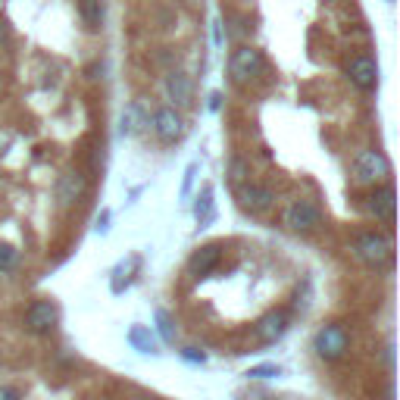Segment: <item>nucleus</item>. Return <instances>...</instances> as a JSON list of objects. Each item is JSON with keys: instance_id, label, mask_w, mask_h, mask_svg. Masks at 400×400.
<instances>
[{"instance_id": "nucleus-1", "label": "nucleus", "mask_w": 400, "mask_h": 400, "mask_svg": "<svg viewBox=\"0 0 400 400\" xmlns=\"http://www.w3.org/2000/svg\"><path fill=\"white\" fill-rule=\"evenodd\" d=\"M313 350H316L319 359H325V363H338V359H344L348 357V350H350L348 329H344L341 322L322 325V329L313 335Z\"/></svg>"}, {"instance_id": "nucleus-2", "label": "nucleus", "mask_w": 400, "mask_h": 400, "mask_svg": "<svg viewBox=\"0 0 400 400\" xmlns=\"http://www.w3.org/2000/svg\"><path fill=\"white\" fill-rule=\"evenodd\" d=\"M391 250H394V244H391L388 231H363V235L353 241V257L363 259L366 266H382L391 259Z\"/></svg>"}, {"instance_id": "nucleus-3", "label": "nucleus", "mask_w": 400, "mask_h": 400, "mask_svg": "<svg viewBox=\"0 0 400 400\" xmlns=\"http://www.w3.org/2000/svg\"><path fill=\"white\" fill-rule=\"evenodd\" d=\"M353 176H357L359 185H372L376 188V185H382L391 176V166L382 150H359L353 157Z\"/></svg>"}, {"instance_id": "nucleus-4", "label": "nucleus", "mask_w": 400, "mask_h": 400, "mask_svg": "<svg viewBox=\"0 0 400 400\" xmlns=\"http://www.w3.org/2000/svg\"><path fill=\"white\" fill-rule=\"evenodd\" d=\"M263 72V50H257V48H250V44H244V48H238L235 53H231V59H229V76H231V82H238V85H248L253 82V78Z\"/></svg>"}, {"instance_id": "nucleus-5", "label": "nucleus", "mask_w": 400, "mask_h": 400, "mask_svg": "<svg viewBox=\"0 0 400 400\" xmlns=\"http://www.w3.org/2000/svg\"><path fill=\"white\" fill-rule=\"evenodd\" d=\"M22 325H25V331H31V335H50V331L59 325V306L48 297L35 300V303L25 310Z\"/></svg>"}, {"instance_id": "nucleus-6", "label": "nucleus", "mask_w": 400, "mask_h": 400, "mask_svg": "<svg viewBox=\"0 0 400 400\" xmlns=\"http://www.w3.org/2000/svg\"><path fill=\"white\" fill-rule=\"evenodd\" d=\"M285 225L291 231H297V235H310V231H316L322 225V213H319V206L313 200H294L285 210Z\"/></svg>"}, {"instance_id": "nucleus-7", "label": "nucleus", "mask_w": 400, "mask_h": 400, "mask_svg": "<svg viewBox=\"0 0 400 400\" xmlns=\"http://www.w3.org/2000/svg\"><path fill=\"white\" fill-rule=\"evenodd\" d=\"M288 329H291V316H288V313H285V310H269L257 325H253V338H257V344L269 348V344L282 341V338L288 335Z\"/></svg>"}, {"instance_id": "nucleus-8", "label": "nucleus", "mask_w": 400, "mask_h": 400, "mask_svg": "<svg viewBox=\"0 0 400 400\" xmlns=\"http://www.w3.org/2000/svg\"><path fill=\"white\" fill-rule=\"evenodd\" d=\"M153 131H157V138L163 144H176L178 138L185 135L182 113H178L176 106H159V110L153 113Z\"/></svg>"}, {"instance_id": "nucleus-9", "label": "nucleus", "mask_w": 400, "mask_h": 400, "mask_svg": "<svg viewBox=\"0 0 400 400\" xmlns=\"http://www.w3.org/2000/svg\"><path fill=\"white\" fill-rule=\"evenodd\" d=\"M238 203L248 213H266L276 203V194H272V188H266V185L244 182V185H238Z\"/></svg>"}, {"instance_id": "nucleus-10", "label": "nucleus", "mask_w": 400, "mask_h": 400, "mask_svg": "<svg viewBox=\"0 0 400 400\" xmlns=\"http://www.w3.org/2000/svg\"><path fill=\"white\" fill-rule=\"evenodd\" d=\"M85 194H88V176L85 172H63L59 176V182H57V200H59V206H72V203H78Z\"/></svg>"}, {"instance_id": "nucleus-11", "label": "nucleus", "mask_w": 400, "mask_h": 400, "mask_svg": "<svg viewBox=\"0 0 400 400\" xmlns=\"http://www.w3.org/2000/svg\"><path fill=\"white\" fill-rule=\"evenodd\" d=\"M219 259H222V244H203V248H197L188 257V276L191 278L210 276V272L219 266Z\"/></svg>"}, {"instance_id": "nucleus-12", "label": "nucleus", "mask_w": 400, "mask_h": 400, "mask_svg": "<svg viewBox=\"0 0 400 400\" xmlns=\"http://www.w3.org/2000/svg\"><path fill=\"white\" fill-rule=\"evenodd\" d=\"M348 78L357 88L372 91L378 85V66L372 57H350L348 59Z\"/></svg>"}, {"instance_id": "nucleus-13", "label": "nucleus", "mask_w": 400, "mask_h": 400, "mask_svg": "<svg viewBox=\"0 0 400 400\" xmlns=\"http://www.w3.org/2000/svg\"><path fill=\"white\" fill-rule=\"evenodd\" d=\"M366 210H369L378 222H391V219H394V188H391V185H378V188L366 197Z\"/></svg>"}, {"instance_id": "nucleus-14", "label": "nucleus", "mask_w": 400, "mask_h": 400, "mask_svg": "<svg viewBox=\"0 0 400 400\" xmlns=\"http://www.w3.org/2000/svg\"><path fill=\"white\" fill-rule=\"evenodd\" d=\"M138 269H141V257H138V253L119 259L116 269H113V278H110V291H113V294H122V291L135 282V272Z\"/></svg>"}, {"instance_id": "nucleus-15", "label": "nucleus", "mask_w": 400, "mask_h": 400, "mask_svg": "<svg viewBox=\"0 0 400 400\" xmlns=\"http://www.w3.org/2000/svg\"><path fill=\"white\" fill-rule=\"evenodd\" d=\"M166 94L176 106H188L191 103V78L185 76V72L172 69L169 76H166Z\"/></svg>"}, {"instance_id": "nucleus-16", "label": "nucleus", "mask_w": 400, "mask_h": 400, "mask_svg": "<svg viewBox=\"0 0 400 400\" xmlns=\"http://www.w3.org/2000/svg\"><path fill=\"white\" fill-rule=\"evenodd\" d=\"M129 344L135 348L138 353H159V341H157V335L148 329V325H141V322H135L129 329Z\"/></svg>"}, {"instance_id": "nucleus-17", "label": "nucleus", "mask_w": 400, "mask_h": 400, "mask_svg": "<svg viewBox=\"0 0 400 400\" xmlns=\"http://www.w3.org/2000/svg\"><path fill=\"white\" fill-rule=\"evenodd\" d=\"M194 219H197L200 229H206V225L216 219V200H213L210 185H203V191H200L197 200H194Z\"/></svg>"}, {"instance_id": "nucleus-18", "label": "nucleus", "mask_w": 400, "mask_h": 400, "mask_svg": "<svg viewBox=\"0 0 400 400\" xmlns=\"http://www.w3.org/2000/svg\"><path fill=\"white\" fill-rule=\"evenodd\" d=\"M82 19L91 31L103 25V0H82Z\"/></svg>"}, {"instance_id": "nucleus-19", "label": "nucleus", "mask_w": 400, "mask_h": 400, "mask_svg": "<svg viewBox=\"0 0 400 400\" xmlns=\"http://www.w3.org/2000/svg\"><path fill=\"white\" fill-rule=\"evenodd\" d=\"M141 106L138 103H131V106H125V113H122V125H119V129H122V135H135L138 129H141Z\"/></svg>"}, {"instance_id": "nucleus-20", "label": "nucleus", "mask_w": 400, "mask_h": 400, "mask_svg": "<svg viewBox=\"0 0 400 400\" xmlns=\"http://www.w3.org/2000/svg\"><path fill=\"white\" fill-rule=\"evenodd\" d=\"M157 329H159V338H163L166 344H176V322H172V316L166 310H157Z\"/></svg>"}, {"instance_id": "nucleus-21", "label": "nucleus", "mask_w": 400, "mask_h": 400, "mask_svg": "<svg viewBox=\"0 0 400 400\" xmlns=\"http://www.w3.org/2000/svg\"><path fill=\"white\" fill-rule=\"evenodd\" d=\"M16 259H19V250L13 248V244L0 241V276H3V272H13V269H16Z\"/></svg>"}, {"instance_id": "nucleus-22", "label": "nucleus", "mask_w": 400, "mask_h": 400, "mask_svg": "<svg viewBox=\"0 0 400 400\" xmlns=\"http://www.w3.org/2000/svg\"><path fill=\"white\" fill-rule=\"evenodd\" d=\"M248 176H250V166L244 163L241 157H235L229 163V178H231V185H244L248 182Z\"/></svg>"}, {"instance_id": "nucleus-23", "label": "nucleus", "mask_w": 400, "mask_h": 400, "mask_svg": "<svg viewBox=\"0 0 400 400\" xmlns=\"http://www.w3.org/2000/svg\"><path fill=\"white\" fill-rule=\"evenodd\" d=\"M244 376H248V378H278V376H282V366H276V363H259V366H250Z\"/></svg>"}, {"instance_id": "nucleus-24", "label": "nucleus", "mask_w": 400, "mask_h": 400, "mask_svg": "<svg viewBox=\"0 0 400 400\" xmlns=\"http://www.w3.org/2000/svg\"><path fill=\"white\" fill-rule=\"evenodd\" d=\"M197 169H200V163H191L188 169H185V178H182V197H191V188H194V178H197Z\"/></svg>"}, {"instance_id": "nucleus-25", "label": "nucleus", "mask_w": 400, "mask_h": 400, "mask_svg": "<svg viewBox=\"0 0 400 400\" xmlns=\"http://www.w3.org/2000/svg\"><path fill=\"white\" fill-rule=\"evenodd\" d=\"M178 353H182L185 363H194V366H203V363H206V353L200 350V348H182Z\"/></svg>"}, {"instance_id": "nucleus-26", "label": "nucleus", "mask_w": 400, "mask_h": 400, "mask_svg": "<svg viewBox=\"0 0 400 400\" xmlns=\"http://www.w3.org/2000/svg\"><path fill=\"white\" fill-rule=\"evenodd\" d=\"M110 216H113L110 210H100L97 213V231H100V235H106V231H110Z\"/></svg>"}, {"instance_id": "nucleus-27", "label": "nucleus", "mask_w": 400, "mask_h": 400, "mask_svg": "<svg viewBox=\"0 0 400 400\" xmlns=\"http://www.w3.org/2000/svg\"><path fill=\"white\" fill-rule=\"evenodd\" d=\"M0 400H22V394L13 385H0Z\"/></svg>"}, {"instance_id": "nucleus-28", "label": "nucleus", "mask_w": 400, "mask_h": 400, "mask_svg": "<svg viewBox=\"0 0 400 400\" xmlns=\"http://www.w3.org/2000/svg\"><path fill=\"white\" fill-rule=\"evenodd\" d=\"M10 48V29H6V22H0V50Z\"/></svg>"}, {"instance_id": "nucleus-29", "label": "nucleus", "mask_w": 400, "mask_h": 400, "mask_svg": "<svg viewBox=\"0 0 400 400\" xmlns=\"http://www.w3.org/2000/svg\"><path fill=\"white\" fill-rule=\"evenodd\" d=\"M103 76V63H94V66H88V78H100Z\"/></svg>"}, {"instance_id": "nucleus-30", "label": "nucleus", "mask_w": 400, "mask_h": 400, "mask_svg": "<svg viewBox=\"0 0 400 400\" xmlns=\"http://www.w3.org/2000/svg\"><path fill=\"white\" fill-rule=\"evenodd\" d=\"M219 106H222V94L213 91V94H210V110H219Z\"/></svg>"}, {"instance_id": "nucleus-31", "label": "nucleus", "mask_w": 400, "mask_h": 400, "mask_svg": "<svg viewBox=\"0 0 400 400\" xmlns=\"http://www.w3.org/2000/svg\"><path fill=\"white\" fill-rule=\"evenodd\" d=\"M188 3H191V0H188Z\"/></svg>"}]
</instances>
